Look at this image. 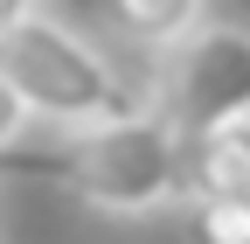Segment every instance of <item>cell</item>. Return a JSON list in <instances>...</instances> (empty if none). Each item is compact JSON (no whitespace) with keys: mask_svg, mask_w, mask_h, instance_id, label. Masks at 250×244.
Wrapping results in <instances>:
<instances>
[{"mask_svg":"<svg viewBox=\"0 0 250 244\" xmlns=\"http://www.w3.org/2000/svg\"><path fill=\"white\" fill-rule=\"evenodd\" d=\"M70 140L42 154L35 174H56L77 202L104 217H146V209L181 202V133L160 105L98 119V126H62Z\"/></svg>","mask_w":250,"mask_h":244,"instance_id":"1","label":"cell"},{"mask_svg":"<svg viewBox=\"0 0 250 244\" xmlns=\"http://www.w3.org/2000/svg\"><path fill=\"white\" fill-rule=\"evenodd\" d=\"M0 70L21 91L28 119H49V126H98V119H125L153 105L98 42H83L77 28L49 14H28L0 35Z\"/></svg>","mask_w":250,"mask_h":244,"instance_id":"2","label":"cell"},{"mask_svg":"<svg viewBox=\"0 0 250 244\" xmlns=\"http://www.w3.org/2000/svg\"><path fill=\"white\" fill-rule=\"evenodd\" d=\"M153 105L174 119V133H208L229 119H250V28L202 21L181 42H167V70H160Z\"/></svg>","mask_w":250,"mask_h":244,"instance_id":"3","label":"cell"},{"mask_svg":"<svg viewBox=\"0 0 250 244\" xmlns=\"http://www.w3.org/2000/svg\"><path fill=\"white\" fill-rule=\"evenodd\" d=\"M181 195H250V119L181 133Z\"/></svg>","mask_w":250,"mask_h":244,"instance_id":"4","label":"cell"},{"mask_svg":"<svg viewBox=\"0 0 250 244\" xmlns=\"http://www.w3.org/2000/svg\"><path fill=\"white\" fill-rule=\"evenodd\" d=\"M202 14H208V0H111V21L146 49L181 42L188 28H202Z\"/></svg>","mask_w":250,"mask_h":244,"instance_id":"5","label":"cell"},{"mask_svg":"<svg viewBox=\"0 0 250 244\" xmlns=\"http://www.w3.org/2000/svg\"><path fill=\"white\" fill-rule=\"evenodd\" d=\"M195 244H250V195H202L188 202Z\"/></svg>","mask_w":250,"mask_h":244,"instance_id":"6","label":"cell"},{"mask_svg":"<svg viewBox=\"0 0 250 244\" xmlns=\"http://www.w3.org/2000/svg\"><path fill=\"white\" fill-rule=\"evenodd\" d=\"M21 133H28V105H21V91L7 84V70H0V154L21 146Z\"/></svg>","mask_w":250,"mask_h":244,"instance_id":"7","label":"cell"},{"mask_svg":"<svg viewBox=\"0 0 250 244\" xmlns=\"http://www.w3.org/2000/svg\"><path fill=\"white\" fill-rule=\"evenodd\" d=\"M28 14H35V0H0V35H7L14 21H28Z\"/></svg>","mask_w":250,"mask_h":244,"instance_id":"8","label":"cell"}]
</instances>
